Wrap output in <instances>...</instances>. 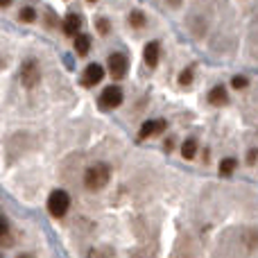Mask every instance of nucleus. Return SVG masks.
Wrapping results in <instances>:
<instances>
[{
	"mask_svg": "<svg viewBox=\"0 0 258 258\" xmlns=\"http://www.w3.org/2000/svg\"><path fill=\"white\" fill-rule=\"evenodd\" d=\"M247 77H233V89H245Z\"/></svg>",
	"mask_w": 258,
	"mask_h": 258,
	"instance_id": "obj_22",
	"label": "nucleus"
},
{
	"mask_svg": "<svg viewBox=\"0 0 258 258\" xmlns=\"http://www.w3.org/2000/svg\"><path fill=\"white\" fill-rule=\"evenodd\" d=\"M7 236H9V227H7V222L0 218V245H5V242H7Z\"/></svg>",
	"mask_w": 258,
	"mask_h": 258,
	"instance_id": "obj_16",
	"label": "nucleus"
},
{
	"mask_svg": "<svg viewBox=\"0 0 258 258\" xmlns=\"http://www.w3.org/2000/svg\"><path fill=\"white\" fill-rule=\"evenodd\" d=\"M190 82H192V71L188 68V71H183L181 75H179V84H181V86H188Z\"/></svg>",
	"mask_w": 258,
	"mask_h": 258,
	"instance_id": "obj_18",
	"label": "nucleus"
},
{
	"mask_svg": "<svg viewBox=\"0 0 258 258\" xmlns=\"http://www.w3.org/2000/svg\"><path fill=\"white\" fill-rule=\"evenodd\" d=\"M107 63H109V73L113 75V80H122V77L127 75V66H129V61H127L125 54H120V52L111 54Z\"/></svg>",
	"mask_w": 258,
	"mask_h": 258,
	"instance_id": "obj_5",
	"label": "nucleus"
},
{
	"mask_svg": "<svg viewBox=\"0 0 258 258\" xmlns=\"http://www.w3.org/2000/svg\"><path fill=\"white\" fill-rule=\"evenodd\" d=\"M195 152H197V141H195V138H188V141L181 145V154L186 156V159H192V156H195Z\"/></svg>",
	"mask_w": 258,
	"mask_h": 258,
	"instance_id": "obj_12",
	"label": "nucleus"
},
{
	"mask_svg": "<svg viewBox=\"0 0 258 258\" xmlns=\"http://www.w3.org/2000/svg\"><path fill=\"white\" fill-rule=\"evenodd\" d=\"M68 206H71V197H68V192H63V190H52V192H50V197H48L50 215L61 218V215H66Z\"/></svg>",
	"mask_w": 258,
	"mask_h": 258,
	"instance_id": "obj_2",
	"label": "nucleus"
},
{
	"mask_svg": "<svg viewBox=\"0 0 258 258\" xmlns=\"http://www.w3.org/2000/svg\"><path fill=\"white\" fill-rule=\"evenodd\" d=\"M245 242H247V249H249V251L256 249V231H254V229H249V231H247Z\"/></svg>",
	"mask_w": 258,
	"mask_h": 258,
	"instance_id": "obj_15",
	"label": "nucleus"
},
{
	"mask_svg": "<svg viewBox=\"0 0 258 258\" xmlns=\"http://www.w3.org/2000/svg\"><path fill=\"white\" fill-rule=\"evenodd\" d=\"M122 102V91L120 86H107L100 95V107L102 109H116Z\"/></svg>",
	"mask_w": 258,
	"mask_h": 258,
	"instance_id": "obj_4",
	"label": "nucleus"
},
{
	"mask_svg": "<svg viewBox=\"0 0 258 258\" xmlns=\"http://www.w3.org/2000/svg\"><path fill=\"white\" fill-rule=\"evenodd\" d=\"M102 77H104V68L100 63H89L84 75H82V82H84V86H95L102 82Z\"/></svg>",
	"mask_w": 258,
	"mask_h": 258,
	"instance_id": "obj_6",
	"label": "nucleus"
},
{
	"mask_svg": "<svg viewBox=\"0 0 258 258\" xmlns=\"http://www.w3.org/2000/svg\"><path fill=\"white\" fill-rule=\"evenodd\" d=\"M172 258H192V254H190V249H183L181 245L174 249V254H172Z\"/></svg>",
	"mask_w": 258,
	"mask_h": 258,
	"instance_id": "obj_20",
	"label": "nucleus"
},
{
	"mask_svg": "<svg viewBox=\"0 0 258 258\" xmlns=\"http://www.w3.org/2000/svg\"><path fill=\"white\" fill-rule=\"evenodd\" d=\"M95 25L100 27V32H102V34H107V32H109V21H104V18H98V21H95Z\"/></svg>",
	"mask_w": 258,
	"mask_h": 258,
	"instance_id": "obj_21",
	"label": "nucleus"
},
{
	"mask_svg": "<svg viewBox=\"0 0 258 258\" xmlns=\"http://www.w3.org/2000/svg\"><path fill=\"white\" fill-rule=\"evenodd\" d=\"M165 132V120H147L145 125L141 127L138 136L141 138H150V136H156V134H163Z\"/></svg>",
	"mask_w": 258,
	"mask_h": 258,
	"instance_id": "obj_8",
	"label": "nucleus"
},
{
	"mask_svg": "<svg viewBox=\"0 0 258 258\" xmlns=\"http://www.w3.org/2000/svg\"><path fill=\"white\" fill-rule=\"evenodd\" d=\"M209 102L215 104V107H222V104H227V91H224V86H215V89H211Z\"/></svg>",
	"mask_w": 258,
	"mask_h": 258,
	"instance_id": "obj_10",
	"label": "nucleus"
},
{
	"mask_svg": "<svg viewBox=\"0 0 258 258\" xmlns=\"http://www.w3.org/2000/svg\"><path fill=\"white\" fill-rule=\"evenodd\" d=\"M145 63L150 68H154L156 63H159V43H156V41L145 45Z\"/></svg>",
	"mask_w": 258,
	"mask_h": 258,
	"instance_id": "obj_9",
	"label": "nucleus"
},
{
	"mask_svg": "<svg viewBox=\"0 0 258 258\" xmlns=\"http://www.w3.org/2000/svg\"><path fill=\"white\" fill-rule=\"evenodd\" d=\"M134 258H154V256H152L150 251H145V249H143V251H138V254L134 256Z\"/></svg>",
	"mask_w": 258,
	"mask_h": 258,
	"instance_id": "obj_23",
	"label": "nucleus"
},
{
	"mask_svg": "<svg viewBox=\"0 0 258 258\" xmlns=\"http://www.w3.org/2000/svg\"><path fill=\"white\" fill-rule=\"evenodd\" d=\"M9 3H12V0H0V7H7Z\"/></svg>",
	"mask_w": 258,
	"mask_h": 258,
	"instance_id": "obj_25",
	"label": "nucleus"
},
{
	"mask_svg": "<svg viewBox=\"0 0 258 258\" xmlns=\"http://www.w3.org/2000/svg\"><path fill=\"white\" fill-rule=\"evenodd\" d=\"M91 258H113L111 249H93L91 251Z\"/></svg>",
	"mask_w": 258,
	"mask_h": 258,
	"instance_id": "obj_19",
	"label": "nucleus"
},
{
	"mask_svg": "<svg viewBox=\"0 0 258 258\" xmlns=\"http://www.w3.org/2000/svg\"><path fill=\"white\" fill-rule=\"evenodd\" d=\"M129 23H132L134 27H143V25H145V16H143V12H132V14H129Z\"/></svg>",
	"mask_w": 258,
	"mask_h": 258,
	"instance_id": "obj_14",
	"label": "nucleus"
},
{
	"mask_svg": "<svg viewBox=\"0 0 258 258\" xmlns=\"http://www.w3.org/2000/svg\"><path fill=\"white\" fill-rule=\"evenodd\" d=\"M89 50H91V39L86 34H77L75 36V52L80 54V57H84Z\"/></svg>",
	"mask_w": 258,
	"mask_h": 258,
	"instance_id": "obj_11",
	"label": "nucleus"
},
{
	"mask_svg": "<svg viewBox=\"0 0 258 258\" xmlns=\"http://www.w3.org/2000/svg\"><path fill=\"white\" fill-rule=\"evenodd\" d=\"M41 80V71H39V63L36 61H25L21 68V82L27 86V89H34Z\"/></svg>",
	"mask_w": 258,
	"mask_h": 258,
	"instance_id": "obj_3",
	"label": "nucleus"
},
{
	"mask_svg": "<svg viewBox=\"0 0 258 258\" xmlns=\"http://www.w3.org/2000/svg\"><path fill=\"white\" fill-rule=\"evenodd\" d=\"M238 168V161L236 159H224L222 163H220V172L224 174V177H229V174H233V170Z\"/></svg>",
	"mask_w": 258,
	"mask_h": 258,
	"instance_id": "obj_13",
	"label": "nucleus"
},
{
	"mask_svg": "<svg viewBox=\"0 0 258 258\" xmlns=\"http://www.w3.org/2000/svg\"><path fill=\"white\" fill-rule=\"evenodd\" d=\"M36 18V14H34V9H30V7H25V9H21V21H27V23H32Z\"/></svg>",
	"mask_w": 258,
	"mask_h": 258,
	"instance_id": "obj_17",
	"label": "nucleus"
},
{
	"mask_svg": "<svg viewBox=\"0 0 258 258\" xmlns=\"http://www.w3.org/2000/svg\"><path fill=\"white\" fill-rule=\"evenodd\" d=\"M89 3H95V0H89Z\"/></svg>",
	"mask_w": 258,
	"mask_h": 258,
	"instance_id": "obj_26",
	"label": "nucleus"
},
{
	"mask_svg": "<svg viewBox=\"0 0 258 258\" xmlns=\"http://www.w3.org/2000/svg\"><path fill=\"white\" fill-rule=\"evenodd\" d=\"M247 161H249V163H251V165H254V163H256V150H251V152H249V159H247Z\"/></svg>",
	"mask_w": 258,
	"mask_h": 258,
	"instance_id": "obj_24",
	"label": "nucleus"
},
{
	"mask_svg": "<svg viewBox=\"0 0 258 258\" xmlns=\"http://www.w3.org/2000/svg\"><path fill=\"white\" fill-rule=\"evenodd\" d=\"M61 30H63V34H68V36H77L82 30V18L77 16V14H68V16L63 18Z\"/></svg>",
	"mask_w": 258,
	"mask_h": 258,
	"instance_id": "obj_7",
	"label": "nucleus"
},
{
	"mask_svg": "<svg viewBox=\"0 0 258 258\" xmlns=\"http://www.w3.org/2000/svg\"><path fill=\"white\" fill-rule=\"evenodd\" d=\"M109 179H111V170H109L107 163L91 165L84 174V183L89 190H100V188H104L109 183Z\"/></svg>",
	"mask_w": 258,
	"mask_h": 258,
	"instance_id": "obj_1",
	"label": "nucleus"
}]
</instances>
